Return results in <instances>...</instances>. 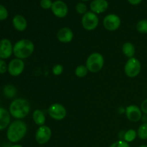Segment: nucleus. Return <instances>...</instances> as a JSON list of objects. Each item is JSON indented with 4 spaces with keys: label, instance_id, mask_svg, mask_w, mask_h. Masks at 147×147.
Instances as JSON below:
<instances>
[{
    "label": "nucleus",
    "instance_id": "f8f14e48",
    "mask_svg": "<svg viewBox=\"0 0 147 147\" xmlns=\"http://www.w3.org/2000/svg\"><path fill=\"white\" fill-rule=\"evenodd\" d=\"M127 119L131 122H138L142 119V111L141 108L136 105H130L126 108L125 110Z\"/></svg>",
    "mask_w": 147,
    "mask_h": 147
},
{
    "label": "nucleus",
    "instance_id": "39448f33",
    "mask_svg": "<svg viewBox=\"0 0 147 147\" xmlns=\"http://www.w3.org/2000/svg\"><path fill=\"white\" fill-rule=\"evenodd\" d=\"M142 64L136 57L129 58L124 66V73L129 78H135L141 72Z\"/></svg>",
    "mask_w": 147,
    "mask_h": 147
},
{
    "label": "nucleus",
    "instance_id": "412c9836",
    "mask_svg": "<svg viewBox=\"0 0 147 147\" xmlns=\"http://www.w3.org/2000/svg\"><path fill=\"white\" fill-rule=\"evenodd\" d=\"M137 136V132L134 129H129L123 134V140L125 142L130 143L134 141Z\"/></svg>",
    "mask_w": 147,
    "mask_h": 147
},
{
    "label": "nucleus",
    "instance_id": "c85d7f7f",
    "mask_svg": "<svg viewBox=\"0 0 147 147\" xmlns=\"http://www.w3.org/2000/svg\"><path fill=\"white\" fill-rule=\"evenodd\" d=\"M53 3L51 0H41L40 1V6L44 9H49L52 7Z\"/></svg>",
    "mask_w": 147,
    "mask_h": 147
},
{
    "label": "nucleus",
    "instance_id": "2eb2a0df",
    "mask_svg": "<svg viewBox=\"0 0 147 147\" xmlns=\"http://www.w3.org/2000/svg\"><path fill=\"white\" fill-rule=\"evenodd\" d=\"M91 11L95 14H101L109 8V2L106 0H93L90 4Z\"/></svg>",
    "mask_w": 147,
    "mask_h": 147
},
{
    "label": "nucleus",
    "instance_id": "a211bd4d",
    "mask_svg": "<svg viewBox=\"0 0 147 147\" xmlns=\"http://www.w3.org/2000/svg\"><path fill=\"white\" fill-rule=\"evenodd\" d=\"M32 119L35 124L39 126H41L45 123L46 117L42 111L40 110V109H36L32 113Z\"/></svg>",
    "mask_w": 147,
    "mask_h": 147
},
{
    "label": "nucleus",
    "instance_id": "9b49d317",
    "mask_svg": "<svg viewBox=\"0 0 147 147\" xmlns=\"http://www.w3.org/2000/svg\"><path fill=\"white\" fill-rule=\"evenodd\" d=\"M51 10L54 15L58 18H63L66 17L68 13V7L67 4L61 0L54 1L52 5Z\"/></svg>",
    "mask_w": 147,
    "mask_h": 147
},
{
    "label": "nucleus",
    "instance_id": "9d476101",
    "mask_svg": "<svg viewBox=\"0 0 147 147\" xmlns=\"http://www.w3.org/2000/svg\"><path fill=\"white\" fill-rule=\"evenodd\" d=\"M24 69V63L22 60L14 58L8 65V72L11 76L17 77L21 75Z\"/></svg>",
    "mask_w": 147,
    "mask_h": 147
},
{
    "label": "nucleus",
    "instance_id": "f3484780",
    "mask_svg": "<svg viewBox=\"0 0 147 147\" xmlns=\"http://www.w3.org/2000/svg\"><path fill=\"white\" fill-rule=\"evenodd\" d=\"M10 123V113L2 107H0V131L6 129Z\"/></svg>",
    "mask_w": 147,
    "mask_h": 147
},
{
    "label": "nucleus",
    "instance_id": "20e7f679",
    "mask_svg": "<svg viewBox=\"0 0 147 147\" xmlns=\"http://www.w3.org/2000/svg\"><path fill=\"white\" fill-rule=\"evenodd\" d=\"M104 65V57L100 53H93L88 57L86 66L88 71L96 73L102 70Z\"/></svg>",
    "mask_w": 147,
    "mask_h": 147
},
{
    "label": "nucleus",
    "instance_id": "393cba45",
    "mask_svg": "<svg viewBox=\"0 0 147 147\" xmlns=\"http://www.w3.org/2000/svg\"><path fill=\"white\" fill-rule=\"evenodd\" d=\"M76 11H77L78 14H85L86 12H87V6L83 2L78 3L76 7Z\"/></svg>",
    "mask_w": 147,
    "mask_h": 147
},
{
    "label": "nucleus",
    "instance_id": "1a4fd4ad",
    "mask_svg": "<svg viewBox=\"0 0 147 147\" xmlns=\"http://www.w3.org/2000/svg\"><path fill=\"white\" fill-rule=\"evenodd\" d=\"M52 136V131L49 126L43 125L39 126L35 134L36 142L39 144H45L50 140Z\"/></svg>",
    "mask_w": 147,
    "mask_h": 147
},
{
    "label": "nucleus",
    "instance_id": "0eeeda50",
    "mask_svg": "<svg viewBox=\"0 0 147 147\" xmlns=\"http://www.w3.org/2000/svg\"><path fill=\"white\" fill-rule=\"evenodd\" d=\"M47 112L49 116L56 121L63 120L67 116V110L65 106L58 103H53L48 108Z\"/></svg>",
    "mask_w": 147,
    "mask_h": 147
},
{
    "label": "nucleus",
    "instance_id": "473e14b6",
    "mask_svg": "<svg viewBox=\"0 0 147 147\" xmlns=\"http://www.w3.org/2000/svg\"><path fill=\"white\" fill-rule=\"evenodd\" d=\"M11 147H23V146H21V145H20V144H14V145H12Z\"/></svg>",
    "mask_w": 147,
    "mask_h": 147
},
{
    "label": "nucleus",
    "instance_id": "6e6552de",
    "mask_svg": "<svg viewBox=\"0 0 147 147\" xmlns=\"http://www.w3.org/2000/svg\"><path fill=\"white\" fill-rule=\"evenodd\" d=\"M103 27L109 31H116L120 27L121 21L120 17L114 14H110L106 15L103 19Z\"/></svg>",
    "mask_w": 147,
    "mask_h": 147
},
{
    "label": "nucleus",
    "instance_id": "5701e85b",
    "mask_svg": "<svg viewBox=\"0 0 147 147\" xmlns=\"http://www.w3.org/2000/svg\"><path fill=\"white\" fill-rule=\"evenodd\" d=\"M137 136L142 140L147 139V123H143L139 126L137 131Z\"/></svg>",
    "mask_w": 147,
    "mask_h": 147
},
{
    "label": "nucleus",
    "instance_id": "aec40b11",
    "mask_svg": "<svg viewBox=\"0 0 147 147\" xmlns=\"http://www.w3.org/2000/svg\"><path fill=\"white\" fill-rule=\"evenodd\" d=\"M4 95L8 98H12L17 94V89L12 85H7L3 89Z\"/></svg>",
    "mask_w": 147,
    "mask_h": 147
},
{
    "label": "nucleus",
    "instance_id": "7c9ffc66",
    "mask_svg": "<svg viewBox=\"0 0 147 147\" xmlns=\"http://www.w3.org/2000/svg\"><path fill=\"white\" fill-rule=\"evenodd\" d=\"M141 110L144 114L147 115V98L145 99L141 105Z\"/></svg>",
    "mask_w": 147,
    "mask_h": 147
},
{
    "label": "nucleus",
    "instance_id": "cd10ccee",
    "mask_svg": "<svg viewBox=\"0 0 147 147\" xmlns=\"http://www.w3.org/2000/svg\"><path fill=\"white\" fill-rule=\"evenodd\" d=\"M8 17V11L4 6L0 4V21L6 20Z\"/></svg>",
    "mask_w": 147,
    "mask_h": 147
},
{
    "label": "nucleus",
    "instance_id": "bb28decb",
    "mask_svg": "<svg viewBox=\"0 0 147 147\" xmlns=\"http://www.w3.org/2000/svg\"><path fill=\"white\" fill-rule=\"evenodd\" d=\"M109 147H131L128 142L124 140H119L112 144Z\"/></svg>",
    "mask_w": 147,
    "mask_h": 147
},
{
    "label": "nucleus",
    "instance_id": "f03ea898",
    "mask_svg": "<svg viewBox=\"0 0 147 147\" xmlns=\"http://www.w3.org/2000/svg\"><path fill=\"white\" fill-rule=\"evenodd\" d=\"M30 105L28 100L24 98H17L9 106V113L12 117L18 120L25 118L30 112Z\"/></svg>",
    "mask_w": 147,
    "mask_h": 147
},
{
    "label": "nucleus",
    "instance_id": "4be33fe9",
    "mask_svg": "<svg viewBox=\"0 0 147 147\" xmlns=\"http://www.w3.org/2000/svg\"><path fill=\"white\" fill-rule=\"evenodd\" d=\"M88 73V70L87 67L83 65H80L76 67V70H75V74L77 77L78 78H84L87 76Z\"/></svg>",
    "mask_w": 147,
    "mask_h": 147
},
{
    "label": "nucleus",
    "instance_id": "72a5a7b5",
    "mask_svg": "<svg viewBox=\"0 0 147 147\" xmlns=\"http://www.w3.org/2000/svg\"><path fill=\"white\" fill-rule=\"evenodd\" d=\"M139 147H147V145H144H144H141V146H139Z\"/></svg>",
    "mask_w": 147,
    "mask_h": 147
},
{
    "label": "nucleus",
    "instance_id": "c756f323",
    "mask_svg": "<svg viewBox=\"0 0 147 147\" xmlns=\"http://www.w3.org/2000/svg\"><path fill=\"white\" fill-rule=\"evenodd\" d=\"M8 70V66L5 61L0 59V74H4Z\"/></svg>",
    "mask_w": 147,
    "mask_h": 147
},
{
    "label": "nucleus",
    "instance_id": "2f4dec72",
    "mask_svg": "<svg viewBox=\"0 0 147 147\" xmlns=\"http://www.w3.org/2000/svg\"><path fill=\"white\" fill-rule=\"evenodd\" d=\"M142 1V0H128V1L133 5H137V4H140Z\"/></svg>",
    "mask_w": 147,
    "mask_h": 147
},
{
    "label": "nucleus",
    "instance_id": "f257e3e1",
    "mask_svg": "<svg viewBox=\"0 0 147 147\" xmlns=\"http://www.w3.org/2000/svg\"><path fill=\"white\" fill-rule=\"evenodd\" d=\"M27 131V124L22 120H16L9 126L7 137L9 142L17 143L25 136Z\"/></svg>",
    "mask_w": 147,
    "mask_h": 147
},
{
    "label": "nucleus",
    "instance_id": "f704fd0d",
    "mask_svg": "<svg viewBox=\"0 0 147 147\" xmlns=\"http://www.w3.org/2000/svg\"><path fill=\"white\" fill-rule=\"evenodd\" d=\"M81 1H89V0H81Z\"/></svg>",
    "mask_w": 147,
    "mask_h": 147
},
{
    "label": "nucleus",
    "instance_id": "7ed1b4c3",
    "mask_svg": "<svg viewBox=\"0 0 147 147\" xmlns=\"http://www.w3.org/2000/svg\"><path fill=\"white\" fill-rule=\"evenodd\" d=\"M34 50V45L30 40L22 39L14 44L13 46V53L17 58H27L33 53Z\"/></svg>",
    "mask_w": 147,
    "mask_h": 147
},
{
    "label": "nucleus",
    "instance_id": "dca6fc26",
    "mask_svg": "<svg viewBox=\"0 0 147 147\" xmlns=\"http://www.w3.org/2000/svg\"><path fill=\"white\" fill-rule=\"evenodd\" d=\"M12 23L14 27L17 31L23 32L27 27V20L22 15H20V14L14 16L12 20Z\"/></svg>",
    "mask_w": 147,
    "mask_h": 147
},
{
    "label": "nucleus",
    "instance_id": "6ab92c4d",
    "mask_svg": "<svg viewBox=\"0 0 147 147\" xmlns=\"http://www.w3.org/2000/svg\"><path fill=\"white\" fill-rule=\"evenodd\" d=\"M122 52L126 57L131 58L134 56L136 50H135L134 45L131 42H125L122 46Z\"/></svg>",
    "mask_w": 147,
    "mask_h": 147
},
{
    "label": "nucleus",
    "instance_id": "b1692460",
    "mask_svg": "<svg viewBox=\"0 0 147 147\" xmlns=\"http://www.w3.org/2000/svg\"><path fill=\"white\" fill-rule=\"evenodd\" d=\"M136 30L142 34H147V20H140L136 24Z\"/></svg>",
    "mask_w": 147,
    "mask_h": 147
},
{
    "label": "nucleus",
    "instance_id": "423d86ee",
    "mask_svg": "<svg viewBox=\"0 0 147 147\" xmlns=\"http://www.w3.org/2000/svg\"><path fill=\"white\" fill-rule=\"evenodd\" d=\"M82 26L88 31H93L97 28L99 23V19L97 14L93 11H87L82 17Z\"/></svg>",
    "mask_w": 147,
    "mask_h": 147
},
{
    "label": "nucleus",
    "instance_id": "ddd939ff",
    "mask_svg": "<svg viewBox=\"0 0 147 147\" xmlns=\"http://www.w3.org/2000/svg\"><path fill=\"white\" fill-rule=\"evenodd\" d=\"M13 53V46L8 39L0 40V59H7L11 57Z\"/></svg>",
    "mask_w": 147,
    "mask_h": 147
},
{
    "label": "nucleus",
    "instance_id": "4468645a",
    "mask_svg": "<svg viewBox=\"0 0 147 147\" xmlns=\"http://www.w3.org/2000/svg\"><path fill=\"white\" fill-rule=\"evenodd\" d=\"M74 33L69 27H63L60 29L57 33V38L60 42L68 43L73 40Z\"/></svg>",
    "mask_w": 147,
    "mask_h": 147
},
{
    "label": "nucleus",
    "instance_id": "a878e982",
    "mask_svg": "<svg viewBox=\"0 0 147 147\" xmlns=\"http://www.w3.org/2000/svg\"><path fill=\"white\" fill-rule=\"evenodd\" d=\"M53 73L54 76H58L63 73V66L60 64H56L53 67Z\"/></svg>",
    "mask_w": 147,
    "mask_h": 147
}]
</instances>
